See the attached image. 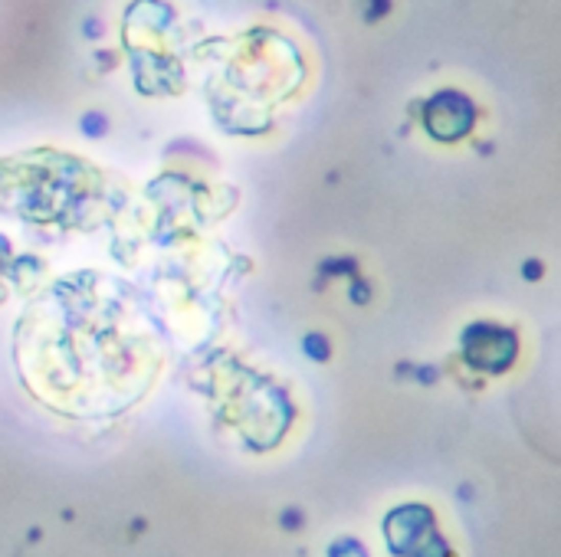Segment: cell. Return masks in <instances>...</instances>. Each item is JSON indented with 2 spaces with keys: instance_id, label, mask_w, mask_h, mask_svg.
Wrapping results in <instances>:
<instances>
[{
  "instance_id": "obj_1",
  "label": "cell",
  "mask_w": 561,
  "mask_h": 557,
  "mask_svg": "<svg viewBox=\"0 0 561 557\" xmlns=\"http://www.w3.org/2000/svg\"><path fill=\"white\" fill-rule=\"evenodd\" d=\"M427 131L440 141H453L459 135H466L473 125V105L466 102L459 92H440L427 102Z\"/></svg>"
},
{
  "instance_id": "obj_2",
  "label": "cell",
  "mask_w": 561,
  "mask_h": 557,
  "mask_svg": "<svg viewBox=\"0 0 561 557\" xmlns=\"http://www.w3.org/2000/svg\"><path fill=\"white\" fill-rule=\"evenodd\" d=\"M473 334H476L479 341H486V348H466V354H470L473 364L489 367V371H502V367L512 360L516 341H512V334H509V331L482 325V328H473Z\"/></svg>"
},
{
  "instance_id": "obj_3",
  "label": "cell",
  "mask_w": 561,
  "mask_h": 557,
  "mask_svg": "<svg viewBox=\"0 0 561 557\" xmlns=\"http://www.w3.org/2000/svg\"><path fill=\"white\" fill-rule=\"evenodd\" d=\"M306 348H309V351H312V354H318V357H325V348H322V341H318V338H309V341H306Z\"/></svg>"
}]
</instances>
